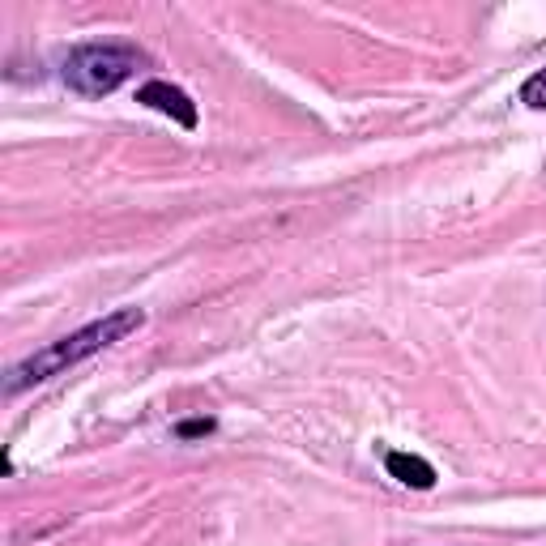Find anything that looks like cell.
I'll list each match as a JSON object with an SVG mask.
<instances>
[{
    "label": "cell",
    "instance_id": "obj_2",
    "mask_svg": "<svg viewBox=\"0 0 546 546\" xmlns=\"http://www.w3.org/2000/svg\"><path fill=\"white\" fill-rule=\"evenodd\" d=\"M146 64V56L128 43H82L64 56V86L86 94V99H103V94L120 90L128 77H137V69Z\"/></svg>",
    "mask_w": 546,
    "mask_h": 546
},
{
    "label": "cell",
    "instance_id": "obj_5",
    "mask_svg": "<svg viewBox=\"0 0 546 546\" xmlns=\"http://www.w3.org/2000/svg\"><path fill=\"white\" fill-rule=\"evenodd\" d=\"M521 103L534 107V111H546V69H538V73L521 86Z\"/></svg>",
    "mask_w": 546,
    "mask_h": 546
},
{
    "label": "cell",
    "instance_id": "obj_6",
    "mask_svg": "<svg viewBox=\"0 0 546 546\" xmlns=\"http://www.w3.org/2000/svg\"><path fill=\"white\" fill-rule=\"evenodd\" d=\"M214 431V419H184L180 427H175V436L180 440H197V436H210Z\"/></svg>",
    "mask_w": 546,
    "mask_h": 546
},
{
    "label": "cell",
    "instance_id": "obj_3",
    "mask_svg": "<svg viewBox=\"0 0 546 546\" xmlns=\"http://www.w3.org/2000/svg\"><path fill=\"white\" fill-rule=\"evenodd\" d=\"M137 103L141 107H150V111H163V116H171L180 128H197V103L188 99V94L180 86H171V82H146L137 90Z\"/></svg>",
    "mask_w": 546,
    "mask_h": 546
},
{
    "label": "cell",
    "instance_id": "obj_1",
    "mask_svg": "<svg viewBox=\"0 0 546 546\" xmlns=\"http://www.w3.org/2000/svg\"><path fill=\"white\" fill-rule=\"evenodd\" d=\"M141 325H146V312H141V308H116V312H107L103 320H90L86 329H77L69 337H60V342L35 350V355H26L22 363H13L5 372V397L13 401L18 393L35 389V384L69 372V367L86 363L90 355H99V350L124 342V337L137 333Z\"/></svg>",
    "mask_w": 546,
    "mask_h": 546
},
{
    "label": "cell",
    "instance_id": "obj_4",
    "mask_svg": "<svg viewBox=\"0 0 546 546\" xmlns=\"http://www.w3.org/2000/svg\"><path fill=\"white\" fill-rule=\"evenodd\" d=\"M384 470H389V478H397L401 487H410V491H431L436 487V465L423 461V457H414V453H384Z\"/></svg>",
    "mask_w": 546,
    "mask_h": 546
}]
</instances>
